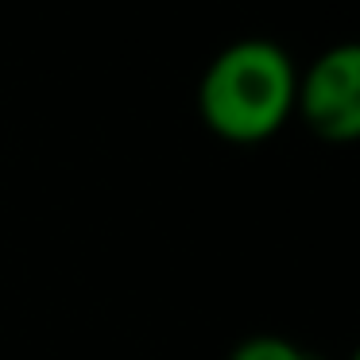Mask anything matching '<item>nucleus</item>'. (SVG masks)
I'll list each match as a JSON object with an SVG mask.
<instances>
[{
  "label": "nucleus",
  "instance_id": "f257e3e1",
  "mask_svg": "<svg viewBox=\"0 0 360 360\" xmlns=\"http://www.w3.org/2000/svg\"><path fill=\"white\" fill-rule=\"evenodd\" d=\"M298 74L275 39H236L205 66L202 120L229 143H264L295 112Z\"/></svg>",
  "mask_w": 360,
  "mask_h": 360
},
{
  "label": "nucleus",
  "instance_id": "f03ea898",
  "mask_svg": "<svg viewBox=\"0 0 360 360\" xmlns=\"http://www.w3.org/2000/svg\"><path fill=\"white\" fill-rule=\"evenodd\" d=\"M295 105L314 136L326 143H352L360 136V47L337 43L321 51L298 78Z\"/></svg>",
  "mask_w": 360,
  "mask_h": 360
},
{
  "label": "nucleus",
  "instance_id": "7ed1b4c3",
  "mask_svg": "<svg viewBox=\"0 0 360 360\" xmlns=\"http://www.w3.org/2000/svg\"><path fill=\"white\" fill-rule=\"evenodd\" d=\"M229 360H318V356H310V352L298 349L287 337L259 333V337H248V341L236 345V349L229 352Z\"/></svg>",
  "mask_w": 360,
  "mask_h": 360
}]
</instances>
